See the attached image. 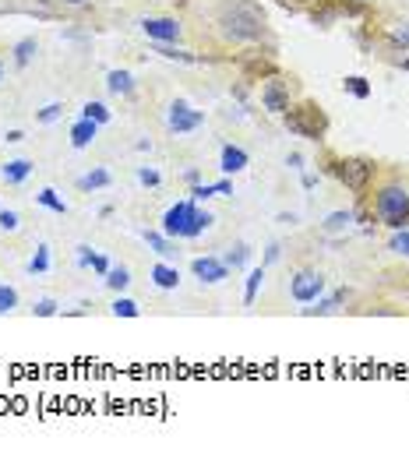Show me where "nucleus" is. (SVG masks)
Wrapping results in <instances>:
<instances>
[{
    "mask_svg": "<svg viewBox=\"0 0 409 458\" xmlns=\"http://www.w3.org/2000/svg\"><path fill=\"white\" fill-rule=\"evenodd\" d=\"M212 194H216V183H194V190H190V197H197V201L212 197Z\"/></svg>",
    "mask_w": 409,
    "mask_h": 458,
    "instance_id": "obj_38",
    "label": "nucleus"
},
{
    "mask_svg": "<svg viewBox=\"0 0 409 458\" xmlns=\"http://www.w3.org/2000/svg\"><path fill=\"white\" fill-rule=\"evenodd\" d=\"M82 117H89V120H96L99 127H103V124H110V110H106L103 103H85V110H82Z\"/></svg>",
    "mask_w": 409,
    "mask_h": 458,
    "instance_id": "obj_27",
    "label": "nucleus"
},
{
    "mask_svg": "<svg viewBox=\"0 0 409 458\" xmlns=\"http://www.w3.org/2000/svg\"><path fill=\"white\" fill-rule=\"evenodd\" d=\"M36 201H39L43 208H50V211H57V215H64V211H67V204H64V197H57V190H50V187H43V190L36 194Z\"/></svg>",
    "mask_w": 409,
    "mask_h": 458,
    "instance_id": "obj_19",
    "label": "nucleus"
},
{
    "mask_svg": "<svg viewBox=\"0 0 409 458\" xmlns=\"http://www.w3.org/2000/svg\"><path fill=\"white\" fill-rule=\"evenodd\" d=\"M0 173H4V180L8 183H22V180H29V173H32V162L29 159H11L4 169H0Z\"/></svg>",
    "mask_w": 409,
    "mask_h": 458,
    "instance_id": "obj_15",
    "label": "nucleus"
},
{
    "mask_svg": "<svg viewBox=\"0 0 409 458\" xmlns=\"http://www.w3.org/2000/svg\"><path fill=\"white\" fill-rule=\"evenodd\" d=\"M290 293L297 303H318V296L325 293V279L318 272H297L290 282Z\"/></svg>",
    "mask_w": 409,
    "mask_h": 458,
    "instance_id": "obj_5",
    "label": "nucleus"
},
{
    "mask_svg": "<svg viewBox=\"0 0 409 458\" xmlns=\"http://www.w3.org/2000/svg\"><path fill=\"white\" fill-rule=\"evenodd\" d=\"M96 134H99V124L89 120V117H82V120L71 127V145H74V148H89Z\"/></svg>",
    "mask_w": 409,
    "mask_h": 458,
    "instance_id": "obj_11",
    "label": "nucleus"
},
{
    "mask_svg": "<svg viewBox=\"0 0 409 458\" xmlns=\"http://www.w3.org/2000/svg\"><path fill=\"white\" fill-rule=\"evenodd\" d=\"M0 78H4V64H0Z\"/></svg>",
    "mask_w": 409,
    "mask_h": 458,
    "instance_id": "obj_46",
    "label": "nucleus"
},
{
    "mask_svg": "<svg viewBox=\"0 0 409 458\" xmlns=\"http://www.w3.org/2000/svg\"><path fill=\"white\" fill-rule=\"evenodd\" d=\"M342 85H346V92H349V96H356V99H367V96H370V81H367V78H360V74H349Z\"/></svg>",
    "mask_w": 409,
    "mask_h": 458,
    "instance_id": "obj_25",
    "label": "nucleus"
},
{
    "mask_svg": "<svg viewBox=\"0 0 409 458\" xmlns=\"http://www.w3.org/2000/svg\"><path fill=\"white\" fill-rule=\"evenodd\" d=\"M286 127L293 134H300V138H321L328 131V120H325V113L318 106L304 103V106H290L286 110Z\"/></svg>",
    "mask_w": 409,
    "mask_h": 458,
    "instance_id": "obj_3",
    "label": "nucleus"
},
{
    "mask_svg": "<svg viewBox=\"0 0 409 458\" xmlns=\"http://www.w3.org/2000/svg\"><path fill=\"white\" fill-rule=\"evenodd\" d=\"M388 39H391V46H409V22L395 25V29L388 32Z\"/></svg>",
    "mask_w": 409,
    "mask_h": 458,
    "instance_id": "obj_33",
    "label": "nucleus"
},
{
    "mask_svg": "<svg viewBox=\"0 0 409 458\" xmlns=\"http://www.w3.org/2000/svg\"><path fill=\"white\" fill-rule=\"evenodd\" d=\"M374 211H377V218H381L388 229L409 225V194H405V187H398V183L381 187V190H377V201H374Z\"/></svg>",
    "mask_w": 409,
    "mask_h": 458,
    "instance_id": "obj_2",
    "label": "nucleus"
},
{
    "mask_svg": "<svg viewBox=\"0 0 409 458\" xmlns=\"http://www.w3.org/2000/svg\"><path fill=\"white\" fill-rule=\"evenodd\" d=\"M60 113H64V106H60V103H50V106H43V110H39V124H53Z\"/></svg>",
    "mask_w": 409,
    "mask_h": 458,
    "instance_id": "obj_35",
    "label": "nucleus"
},
{
    "mask_svg": "<svg viewBox=\"0 0 409 458\" xmlns=\"http://www.w3.org/2000/svg\"><path fill=\"white\" fill-rule=\"evenodd\" d=\"M247 258H251V251H247L244 244H237V247H230V251H226V258H223V261H226V268H244V261H247Z\"/></svg>",
    "mask_w": 409,
    "mask_h": 458,
    "instance_id": "obj_28",
    "label": "nucleus"
},
{
    "mask_svg": "<svg viewBox=\"0 0 409 458\" xmlns=\"http://www.w3.org/2000/svg\"><path fill=\"white\" fill-rule=\"evenodd\" d=\"M110 180H113V176H110L106 169H92V173H85V176L78 180V187H82V190H99V187H110Z\"/></svg>",
    "mask_w": 409,
    "mask_h": 458,
    "instance_id": "obj_17",
    "label": "nucleus"
},
{
    "mask_svg": "<svg viewBox=\"0 0 409 458\" xmlns=\"http://www.w3.org/2000/svg\"><path fill=\"white\" fill-rule=\"evenodd\" d=\"M244 166H247V152L237 148V145H226V148H223V159H219V169H223V173H240Z\"/></svg>",
    "mask_w": 409,
    "mask_h": 458,
    "instance_id": "obj_12",
    "label": "nucleus"
},
{
    "mask_svg": "<svg viewBox=\"0 0 409 458\" xmlns=\"http://www.w3.org/2000/svg\"><path fill=\"white\" fill-rule=\"evenodd\" d=\"M152 282H155L159 289H176V286H180V272L169 268V265H155V268H152Z\"/></svg>",
    "mask_w": 409,
    "mask_h": 458,
    "instance_id": "obj_16",
    "label": "nucleus"
},
{
    "mask_svg": "<svg viewBox=\"0 0 409 458\" xmlns=\"http://www.w3.org/2000/svg\"><path fill=\"white\" fill-rule=\"evenodd\" d=\"M8 141L18 145V141H25V134H22V131H8Z\"/></svg>",
    "mask_w": 409,
    "mask_h": 458,
    "instance_id": "obj_43",
    "label": "nucleus"
},
{
    "mask_svg": "<svg viewBox=\"0 0 409 458\" xmlns=\"http://www.w3.org/2000/svg\"><path fill=\"white\" fill-rule=\"evenodd\" d=\"M216 194H223V197H233V183H230V180H219V183H216Z\"/></svg>",
    "mask_w": 409,
    "mask_h": 458,
    "instance_id": "obj_39",
    "label": "nucleus"
},
{
    "mask_svg": "<svg viewBox=\"0 0 409 458\" xmlns=\"http://www.w3.org/2000/svg\"><path fill=\"white\" fill-rule=\"evenodd\" d=\"M346 222H353V215H349V211H332V215L325 218V229H342Z\"/></svg>",
    "mask_w": 409,
    "mask_h": 458,
    "instance_id": "obj_36",
    "label": "nucleus"
},
{
    "mask_svg": "<svg viewBox=\"0 0 409 458\" xmlns=\"http://www.w3.org/2000/svg\"><path fill=\"white\" fill-rule=\"evenodd\" d=\"M92 258H96V254H92L89 247H78V265H85V268H89V265H92Z\"/></svg>",
    "mask_w": 409,
    "mask_h": 458,
    "instance_id": "obj_41",
    "label": "nucleus"
},
{
    "mask_svg": "<svg viewBox=\"0 0 409 458\" xmlns=\"http://www.w3.org/2000/svg\"><path fill=\"white\" fill-rule=\"evenodd\" d=\"M32 57H36V39H22V43L15 46V64H18V67H29Z\"/></svg>",
    "mask_w": 409,
    "mask_h": 458,
    "instance_id": "obj_23",
    "label": "nucleus"
},
{
    "mask_svg": "<svg viewBox=\"0 0 409 458\" xmlns=\"http://www.w3.org/2000/svg\"><path fill=\"white\" fill-rule=\"evenodd\" d=\"M190 211H194V201H176L166 215H162V233L173 240V237H183V229L190 222Z\"/></svg>",
    "mask_w": 409,
    "mask_h": 458,
    "instance_id": "obj_7",
    "label": "nucleus"
},
{
    "mask_svg": "<svg viewBox=\"0 0 409 458\" xmlns=\"http://www.w3.org/2000/svg\"><path fill=\"white\" fill-rule=\"evenodd\" d=\"M145 244H148V247H152V251H155L159 258H173V254H176L166 233H145Z\"/></svg>",
    "mask_w": 409,
    "mask_h": 458,
    "instance_id": "obj_18",
    "label": "nucleus"
},
{
    "mask_svg": "<svg viewBox=\"0 0 409 458\" xmlns=\"http://www.w3.org/2000/svg\"><path fill=\"white\" fill-rule=\"evenodd\" d=\"M106 286L117 289V293H124V289L131 286V272H127V268H110V272H106Z\"/></svg>",
    "mask_w": 409,
    "mask_h": 458,
    "instance_id": "obj_26",
    "label": "nucleus"
},
{
    "mask_svg": "<svg viewBox=\"0 0 409 458\" xmlns=\"http://www.w3.org/2000/svg\"><path fill=\"white\" fill-rule=\"evenodd\" d=\"M92 268H96V272H99V275H106V272H110V261H106V258H99V254H96V258H92Z\"/></svg>",
    "mask_w": 409,
    "mask_h": 458,
    "instance_id": "obj_42",
    "label": "nucleus"
},
{
    "mask_svg": "<svg viewBox=\"0 0 409 458\" xmlns=\"http://www.w3.org/2000/svg\"><path fill=\"white\" fill-rule=\"evenodd\" d=\"M190 272L201 279V282H209V286H216V282H223L226 279V261H219V258H194V265H190Z\"/></svg>",
    "mask_w": 409,
    "mask_h": 458,
    "instance_id": "obj_9",
    "label": "nucleus"
},
{
    "mask_svg": "<svg viewBox=\"0 0 409 458\" xmlns=\"http://www.w3.org/2000/svg\"><path fill=\"white\" fill-rule=\"evenodd\" d=\"M138 180H141L145 187H159V183H162V176H159L152 166H138Z\"/></svg>",
    "mask_w": 409,
    "mask_h": 458,
    "instance_id": "obj_34",
    "label": "nucleus"
},
{
    "mask_svg": "<svg viewBox=\"0 0 409 458\" xmlns=\"http://www.w3.org/2000/svg\"><path fill=\"white\" fill-rule=\"evenodd\" d=\"M261 103H265L268 113H286V110H290V92H286V85H283V81H268L265 92H261Z\"/></svg>",
    "mask_w": 409,
    "mask_h": 458,
    "instance_id": "obj_10",
    "label": "nucleus"
},
{
    "mask_svg": "<svg viewBox=\"0 0 409 458\" xmlns=\"http://www.w3.org/2000/svg\"><path fill=\"white\" fill-rule=\"evenodd\" d=\"M32 314H36V318H53V314H57V303H53V300H39V303L32 307Z\"/></svg>",
    "mask_w": 409,
    "mask_h": 458,
    "instance_id": "obj_37",
    "label": "nucleus"
},
{
    "mask_svg": "<svg viewBox=\"0 0 409 458\" xmlns=\"http://www.w3.org/2000/svg\"><path fill=\"white\" fill-rule=\"evenodd\" d=\"M155 53H162V57H169V60H183V64H197V57H194V53H187V50H176L173 43H159V46H155Z\"/></svg>",
    "mask_w": 409,
    "mask_h": 458,
    "instance_id": "obj_24",
    "label": "nucleus"
},
{
    "mask_svg": "<svg viewBox=\"0 0 409 458\" xmlns=\"http://www.w3.org/2000/svg\"><path fill=\"white\" fill-rule=\"evenodd\" d=\"M216 218H212V211H201V208H194L190 211V222H187V229H183V237L187 240H194V237H201L204 233V229H209Z\"/></svg>",
    "mask_w": 409,
    "mask_h": 458,
    "instance_id": "obj_13",
    "label": "nucleus"
},
{
    "mask_svg": "<svg viewBox=\"0 0 409 458\" xmlns=\"http://www.w3.org/2000/svg\"><path fill=\"white\" fill-rule=\"evenodd\" d=\"M110 310H113L117 318H138V314H141V310H138V303H134V300H124V296H120V300H113V307H110Z\"/></svg>",
    "mask_w": 409,
    "mask_h": 458,
    "instance_id": "obj_31",
    "label": "nucleus"
},
{
    "mask_svg": "<svg viewBox=\"0 0 409 458\" xmlns=\"http://www.w3.org/2000/svg\"><path fill=\"white\" fill-rule=\"evenodd\" d=\"M219 25L237 43H251V39H261L268 32L265 15H261V8L254 4V0H226L223 15H219Z\"/></svg>",
    "mask_w": 409,
    "mask_h": 458,
    "instance_id": "obj_1",
    "label": "nucleus"
},
{
    "mask_svg": "<svg viewBox=\"0 0 409 458\" xmlns=\"http://www.w3.org/2000/svg\"><path fill=\"white\" fill-rule=\"evenodd\" d=\"M18 225H22L18 211H11V208H0V229H4V233H15Z\"/></svg>",
    "mask_w": 409,
    "mask_h": 458,
    "instance_id": "obj_32",
    "label": "nucleus"
},
{
    "mask_svg": "<svg viewBox=\"0 0 409 458\" xmlns=\"http://www.w3.org/2000/svg\"><path fill=\"white\" fill-rule=\"evenodd\" d=\"M106 89H110L113 96H131V92H134L131 71H110V74H106Z\"/></svg>",
    "mask_w": 409,
    "mask_h": 458,
    "instance_id": "obj_14",
    "label": "nucleus"
},
{
    "mask_svg": "<svg viewBox=\"0 0 409 458\" xmlns=\"http://www.w3.org/2000/svg\"><path fill=\"white\" fill-rule=\"evenodd\" d=\"M388 251H391V254H402V258H409V225L395 229V237L388 240Z\"/></svg>",
    "mask_w": 409,
    "mask_h": 458,
    "instance_id": "obj_22",
    "label": "nucleus"
},
{
    "mask_svg": "<svg viewBox=\"0 0 409 458\" xmlns=\"http://www.w3.org/2000/svg\"><path fill=\"white\" fill-rule=\"evenodd\" d=\"M64 4H85V0H64Z\"/></svg>",
    "mask_w": 409,
    "mask_h": 458,
    "instance_id": "obj_44",
    "label": "nucleus"
},
{
    "mask_svg": "<svg viewBox=\"0 0 409 458\" xmlns=\"http://www.w3.org/2000/svg\"><path fill=\"white\" fill-rule=\"evenodd\" d=\"M201 110H190L187 103H173L169 106V113H166V127L173 131V134H187V131H197L201 127Z\"/></svg>",
    "mask_w": 409,
    "mask_h": 458,
    "instance_id": "obj_6",
    "label": "nucleus"
},
{
    "mask_svg": "<svg viewBox=\"0 0 409 458\" xmlns=\"http://www.w3.org/2000/svg\"><path fill=\"white\" fill-rule=\"evenodd\" d=\"M141 32L152 39V43H176L180 39V25L173 18H145L141 22Z\"/></svg>",
    "mask_w": 409,
    "mask_h": 458,
    "instance_id": "obj_8",
    "label": "nucleus"
},
{
    "mask_svg": "<svg viewBox=\"0 0 409 458\" xmlns=\"http://www.w3.org/2000/svg\"><path fill=\"white\" fill-rule=\"evenodd\" d=\"M261 279H265V265L261 268H254L251 275H247V286H244V303L251 307L254 300H258V289H261Z\"/></svg>",
    "mask_w": 409,
    "mask_h": 458,
    "instance_id": "obj_20",
    "label": "nucleus"
},
{
    "mask_svg": "<svg viewBox=\"0 0 409 458\" xmlns=\"http://www.w3.org/2000/svg\"><path fill=\"white\" fill-rule=\"evenodd\" d=\"M29 272H32V275H46V272H50V247H46V244L36 247V258L29 261Z\"/></svg>",
    "mask_w": 409,
    "mask_h": 458,
    "instance_id": "obj_21",
    "label": "nucleus"
},
{
    "mask_svg": "<svg viewBox=\"0 0 409 458\" xmlns=\"http://www.w3.org/2000/svg\"><path fill=\"white\" fill-rule=\"evenodd\" d=\"M332 173H335L349 190H367V183H370V176H374V166H370L367 159H339V162H332Z\"/></svg>",
    "mask_w": 409,
    "mask_h": 458,
    "instance_id": "obj_4",
    "label": "nucleus"
},
{
    "mask_svg": "<svg viewBox=\"0 0 409 458\" xmlns=\"http://www.w3.org/2000/svg\"><path fill=\"white\" fill-rule=\"evenodd\" d=\"M402 71H409V57H405V60H402Z\"/></svg>",
    "mask_w": 409,
    "mask_h": 458,
    "instance_id": "obj_45",
    "label": "nucleus"
},
{
    "mask_svg": "<svg viewBox=\"0 0 409 458\" xmlns=\"http://www.w3.org/2000/svg\"><path fill=\"white\" fill-rule=\"evenodd\" d=\"M18 307V289L15 286H0V314H11Z\"/></svg>",
    "mask_w": 409,
    "mask_h": 458,
    "instance_id": "obj_29",
    "label": "nucleus"
},
{
    "mask_svg": "<svg viewBox=\"0 0 409 458\" xmlns=\"http://www.w3.org/2000/svg\"><path fill=\"white\" fill-rule=\"evenodd\" d=\"M346 300V293H335V296H328V300H321L318 307H304V314H332L339 303Z\"/></svg>",
    "mask_w": 409,
    "mask_h": 458,
    "instance_id": "obj_30",
    "label": "nucleus"
},
{
    "mask_svg": "<svg viewBox=\"0 0 409 458\" xmlns=\"http://www.w3.org/2000/svg\"><path fill=\"white\" fill-rule=\"evenodd\" d=\"M279 244H268V251H265V265H272V261H279Z\"/></svg>",
    "mask_w": 409,
    "mask_h": 458,
    "instance_id": "obj_40",
    "label": "nucleus"
}]
</instances>
